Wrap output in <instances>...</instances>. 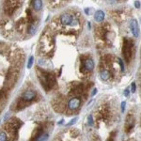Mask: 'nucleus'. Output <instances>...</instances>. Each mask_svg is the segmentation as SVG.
I'll return each instance as SVG.
<instances>
[{
  "label": "nucleus",
  "instance_id": "nucleus-1",
  "mask_svg": "<svg viewBox=\"0 0 141 141\" xmlns=\"http://www.w3.org/2000/svg\"><path fill=\"white\" fill-rule=\"evenodd\" d=\"M39 79L41 83V86L44 88L46 91H48L49 89H52L57 83L54 74H51V73L43 72V70H41V74H39Z\"/></svg>",
  "mask_w": 141,
  "mask_h": 141
},
{
  "label": "nucleus",
  "instance_id": "nucleus-2",
  "mask_svg": "<svg viewBox=\"0 0 141 141\" xmlns=\"http://www.w3.org/2000/svg\"><path fill=\"white\" fill-rule=\"evenodd\" d=\"M134 46H135V44H134V41L132 40L124 38L122 45V54L127 62H130L132 60L133 55H134Z\"/></svg>",
  "mask_w": 141,
  "mask_h": 141
},
{
  "label": "nucleus",
  "instance_id": "nucleus-3",
  "mask_svg": "<svg viewBox=\"0 0 141 141\" xmlns=\"http://www.w3.org/2000/svg\"><path fill=\"white\" fill-rule=\"evenodd\" d=\"M94 67H95V64H94L93 59L91 58H88L83 61L82 70L83 72H87V73H90V72L94 70Z\"/></svg>",
  "mask_w": 141,
  "mask_h": 141
},
{
  "label": "nucleus",
  "instance_id": "nucleus-4",
  "mask_svg": "<svg viewBox=\"0 0 141 141\" xmlns=\"http://www.w3.org/2000/svg\"><path fill=\"white\" fill-rule=\"evenodd\" d=\"M81 100L79 98H77V97H73V98H70L68 102V109H70V110L74 111V110H76L78 108L80 107V105H81Z\"/></svg>",
  "mask_w": 141,
  "mask_h": 141
},
{
  "label": "nucleus",
  "instance_id": "nucleus-5",
  "mask_svg": "<svg viewBox=\"0 0 141 141\" xmlns=\"http://www.w3.org/2000/svg\"><path fill=\"white\" fill-rule=\"evenodd\" d=\"M130 29H131V32H132L133 36L135 38H138L139 37V26H138V23L136 19H132L131 22H130Z\"/></svg>",
  "mask_w": 141,
  "mask_h": 141
},
{
  "label": "nucleus",
  "instance_id": "nucleus-6",
  "mask_svg": "<svg viewBox=\"0 0 141 141\" xmlns=\"http://www.w3.org/2000/svg\"><path fill=\"white\" fill-rule=\"evenodd\" d=\"M36 92L32 90V89H27V90H25L24 93H23V95H22V99L25 102H31L33 101L34 99L36 98Z\"/></svg>",
  "mask_w": 141,
  "mask_h": 141
},
{
  "label": "nucleus",
  "instance_id": "nucleus-7",
  "mask_svg": "<svg viewBox=\"0 0 141 141\" xmlns=\"http://www.w3.org/2000/svg\"><path fill=\"white\" fill-rule=\"evenodd\" d=\"M73 19V15H70V13H62L60 17H59V21L61 23V25H70V22Z\"/></svg>",
  "mask_w": 141,
  "mask_h": 141
},
{
  "label": "nucleus",
  "instance_id": "nucleus-8",
  "mask_svg": "<svg viewBox=\"0 0 141 141\" xmlns=\"http://www.w3.org/2000/svg\"><path fill=\"white\" fill-rule=\"evenodd\" d=\"M134 127H135V118L132 117V115H129L125 123V131L128 133L131 132Z\"/></svg>",
  "mask_w": 141,
  "mask_h": 141
},
{
  "label": "nucleus",
  "instance_id": "nucleus-9",
  "mask_svg": "<svg viewBox=\"0 0 141 141\" xmlns=\"http://www.w3.org/2000/svg\"><path fill=\"white\" fill-rule=\"evenodd\" d=\"M111 72L107 69H102L101 73H100V77L103 81H108L111 78Z\"/></svg>",
  "mask_w": 141,
  "mask_h": 141
},
{
  "label": "nucleus",
  "instance_id": "nucleus-10",
  "mask_svg": "<svg viewBox=\"0 0 141 141\" xmlns=\"http://www.w3.org/2000/svg\"><path fill=\"white\" fill-rule=\"evenodd\" d=\"M31 6L36 11H40L43 9V0H32V3H31Z\"/></svg>",
  "mask_w": 141,
  "mask_h": 141
},
{
  "label": "nucleus",
  "instance_id": "nucleus-11",
  "mask_svg": "<svg viewBox=\"0 0 141 141\" xmlns=\"http://www.w3.org/2000/svg\"><path fill=\"white\" fill-rule=\"evenodd\" d=\"M104 17H105V13L101 10V9H99L95 12L94 14V19H95L96 22H98V23H101L104 20Z\"/></svg>",
  "mask_w": 141,
  "mask_h": 141
},
{
  "label": "nucleus",
  "instance_id": "nucleus-12",
  "mask_svg": "<svg viewBox=\"0 0 141 141\" xmlns=\"http://www.w3.org/2000/svg\"><path fill=\"white\" fill-rule=\"evenodd\" d=\"M26 14H27V21H28V23H29V25H33L35 20H36V18H35V16H34V14L32 13L30 9H28L27 10H26Z\"/></svg>",
  "mask_w": 141,
  "mask_h": 141
},
{
  "label": "nucleus",
  "instance_id": "nucleus-13",
  "mask_svg": "<svg viewBox=\"0 0 141 141\" xmlns=\"http://www.w3.org/2000/svg\"><path fill=\"white\" fill-rule=\"evenodd\" d=\"M49 137V135L48 133H43L40 135H39L37 138H36V141H47Z\"/></svg>",
  "mask_w": 141,
  "mask_h": 141
},
{
  "label": "nucleus",
  "instance_id": "nucleus-14",
  "mask_svg": "<svg viewBox=\"0 0 141 141\" xmlns=\"http://www.w3.org/2000/svg\"><path fill=\"white\" fill-rule=\"evenodd\" d=\"M36 31H37V28L34 25H29L27 27V33L30 35V36H33L34 34L36 33Z\"/></svg>",
  "mask_w": 141,
  "mask_h": 141
},
{
  "label": "nucleus",
  "instance_id": "nucleus-15",
  "mask_svg": "<svg viewBox=\"0 0 141 141\" xmlns=\"http://www.w3.org/2000/svg\"><path fill=\"white\" fill-rule=\"evenodd\" d=\"M79 25V20L77 18L76 16L73 15V19H72V22H70V25L72 26H77V25Z\"/></svg>",
  "mask_w": 141,
  "mask_h": 141
},
{
  "label": "nucleus",
  "instance_id": "nucleus-16",
  "mask_svg": "<svg viewBox=\"0 0 141 141\" xmlns=\"http://www.w3.org/2000/svg\"><path fill=\"white\" fill-rule=\"evenodd\" d=\"M118 63H119V65H120V70H121V72H124V70H125V69H124V63H123V61L122 60H121V59H120V58H118Z\"/></svg>",
  "mask_w": 141,
  "mask_h": 141
},
{
  "label": "nucleus",
  "instance_id": "nucleus-17",
  "mask_svg": "<svg viewBox=\"0 0 141 141\" xmlns=\"http://www.w3.org/2000/svg\"><path fill=\"white\" fill-rule=\"evenodd\" d=\"M33 62H34V57L33 55H30V57H29V59H28V62H27V68L28 69H30V68L32 67Z\"/></svg>",
  "mask_w": 141,
  "mask_h": 141
},
{
  "label": "nucleus",
  "instance_id": "nucleus-18",
  "mask_svg": "<svg viewBox=\"0 0 141 141\" xmlns=\"http://www.w3.org/2000/svg\"><path fill=\"white\" fill-rule=\"evenodd\" d=\"M93 123H94L93 117H92V115H89V117H88V124H89V126H93Z\"/></svg>",
  "mask_w": 141,
  "mask_h": 141
},
{
  "label": "nucleus",
  "instance_id": "nucleus-19",
  "mask_svg": "<svg viewBox=\"0 0 141 141\" xmlns=\"http://www.w3.org/2000/svg\"><path fill=\"white\" fill-rule=\"evenodd\" d=\"M8 140V137H7L6 133L1 132L0 133V141H7Z\"/></svg>",
  "mask_w": 141,
  "mask_h": 141
},
{
  "label": "nucleus",
  "instance_id": "nucleus-20",
  "mask_svg": "<svg viewBox=\"0 0 141 141\" xmlns=\"http://www.w3.org/2000/svg\"><path fill=\"white\" fill-rule=\"evenodd\" d=\"M116 131H114L113 133H111L110 135H109V137H108L107 141H115V137H116Z\"/></svg>",
  "mask_w": 141,
  "mask_h": 141
},
{
  "label": "nucleus",
  "instance_id": "nucleus-21",
  "mask_svg": "<svg viewBox=\"0 0 141 141\" xmlns=\"http://www.w3.org/2000/svg\"><path fill=\"white\" fill-rule=\"evenodd\" d=\"M77 120H78V118H74V119H73V120H70V122H68L67 123V126L69 127V126H72V125H74V124H75L77 121Z\"/></svg>",
  "mask_w": 141,
  "mask_h": 141
},
{
  "label": "nucleus",
  "instance_id": "nucleus-22",
  "mask_svg": "<svg viewBox=\"0 0 141 141\" xmlns=\"http://www.w3.org/2000/svg\"><path fill=\"white\" fill-rule=\"evenodd\" d=\"M135 90H136V85H135V82H133L132 85H131V91H132L133 93H135Z\"/></svg>",
  "mask_w": 141,
  "mask_h": 141
},
{
  "label": "nucleus",
  "instance_id": "nucleus-23",
  "mask_svg": "<svg viewBox=\"0 0 141 141\" xmlns=\"http://www.w3.org/2000/svg\"><path fill=\"white\" fill-rule=\"evenodd\" d=\"M125 105H126V102H122L121 103V112H124L125 111Z\"/></svg>",
  "mask_w": 141,
  "mask_h": 141
},
{
  "label": "nucleus",
  "instance_id": "nucleus-24",
  "mask_svg": "<svg viewBox=\"0 0 141 141\" xmlns=\"http://www.w3.org/2000/svg\"><path fill=\"white\" fill-rule=\"evenodd\" d=\"M123 94H124V96H126V97H128L129 94H130V91H129V89H126L125 90H124V92H123Z\"/></svg>",
  "mask_w": 141,
  "mask_h": 141
},
{
  "label": "nucleus",
  "instance_id": "nucleus-25",
  "mask_svg": "<svg viewBox=\"0 0 141 141\" xmlns=\"http://www.w3.org/2000/svg\"><path fill=\"white\" fill-rule=\"evenodd\" d=\"M4 96H5V91L1 89V90H0V100H1V99H3Z\"/></svg>",
  "mask_w": 141,
  "mask_h": 141
},
{
  "label": "nucleus",
  "instance_id": "nucleus-26",
  "mask_svg": "<svg viewBox=\"0 0 141 141\" xmlns=\"http://www.w3.org/2000/svg\"><path fill=\"white\" fill-rule=\"evenodd\" d=\"M135 7L136 8V9H139V8H140V2H139V1H135Z\"/></svg>",
  "mask_w": 141,
  "mask_h": 141
},
{
  "label": "nucleus",
  "instance_id": "nucleus-27",
  "mask_svg": "<svg viewBox=\"0 0 141 141\" xmlns=\"http://www.w3.org/2000/svg\"><path fill=\"white\" fill-rule=\"evenodd\" d=\"M97 93H98V89H93V91H92V93H91V96L93 97V96H95L96 94H97Z\"/></svg>",
  "mask_w": 141,
  "mask_h": 141
},
{
  "label": "nucleus",
  "instance_id": "nucleus-28",
  "mask_svg": "<svg viewBox=\"0 0 141 141\" xmlns=\"http://www.w3.org/2000/svg\"><path fill=\"white\" fill-rule=\"evenodd\" d=\"M85 13H86L87 15H89V9H88V8H87V9H85Z\"/></svg>",
  "mask_w": 141,
  "mask_h": 141
},
{
  "label": "nucleus",
  "instance_id": "nucleus-29",
  "mask_svg": "<svg viewBox=\"0 0 141 141\" xmlns=\"http://www.w3.org/2000/svg\"><path fill=\"white\" fill-rule=\"evenodd\" d=\"M88 26H89V28L91 27V25H90V22H89V24H88Z\"/></svg>",
  "mask_w": 141,
  "mask_h": 141
},
{
  "label": "nucleus",
  "instance_id": "nucleus-30",
  "mask_svg": "<svg viewBox=\"0 0 141 141\" xmlns=\"http://www.w3.org/2000/svg\"><path fill=\"white\" fill-rule=\"evenodd\" d=\"M62 123H63V120H60V121H59V122H58V124H62Z\"/></svg>",
  "mask_w": 141,
  "mask_h": 141
}]
</instances>
